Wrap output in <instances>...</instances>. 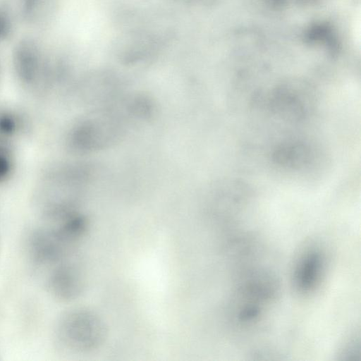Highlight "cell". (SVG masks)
<instances>
[{"mask_svg":"<svg viewBox=\"0 0 361 361\" xmlns=\"http://www.w3.org/2000/svg\"><path fill=\"white\" fill-rule=\"evenodd\" d=\"M131 123L119 104H109L73 127L68 145L71 149L82 154L105 149L122 138Z\"/></svg>","mask_w":361,"mask_h":361,"instance_id":"1","label":"cell"},{"mask_svg":"<svg viewBox=\"0 0 361 361\" xmlns=\"http://www.w3.org/2000/svg\"><path fill=\"white\" fill-rule=\"evenodd\" d=\"M108 334L104 319L87 307H75L63 313L54 331L56 345L73 353H87L99 348Z\"/></svg>","mask_w":361,"mask_h":361,"instance_id":"2","label":"cell"},{"mask_svg":"<svg viewBox=\"0 0 361 361\" xmlns=\"http://www.w3.org/2000/svg\"><path fill=\"white\" fill-rule=\"evenodd\" d=\"M55 298L69 302L78 299L86 288V276L75 257L63 261L39 276Z\"/></svg>","mask_w":361,"mask_h":361,"instance_id":"3","label":"cell"},{"mask_svg":"<svg viewBox=\"0 0 361 361\" xmlns=\"http://www.w3.org/2000/svg\"><path fill=\"white\" fill-rule=\"evenodd\" d=\"M324 266L325 257L320 248H306L294 267L293 283L297 291L303 295L313 292L321 281Z\"/></svg>","mask_w":361,"mask_h":361,"instance_id":"4","label":"cell"},{"mask_svg":"<svg viewBox=\"0 0 361 361\" xmlns=\"http://www.w3.org/2000/svg\"><path fill=\"white\" fill-rule=\"evenodd\" d=\"M342 355L348 356V360H351V356L360 355V339L353 336L346 343L343 348Z\"/></svg>","mask_w":361,"mask_h":361,"instance_id":"5","label":"cell"},{"mask_svg":"<svg viewBox=\"0 0 361 361\" xmlns=\"http://www.w3.org/2000/svg\"><path fill=\"white\" fill-rule=\"evenodd\" d=\"M9 170V162L7 157L0 152V178H3Z\"/></svg>","mask_w":361,"mask_h":361,"instance_id":"6","label":"cell"}]
</instances>
